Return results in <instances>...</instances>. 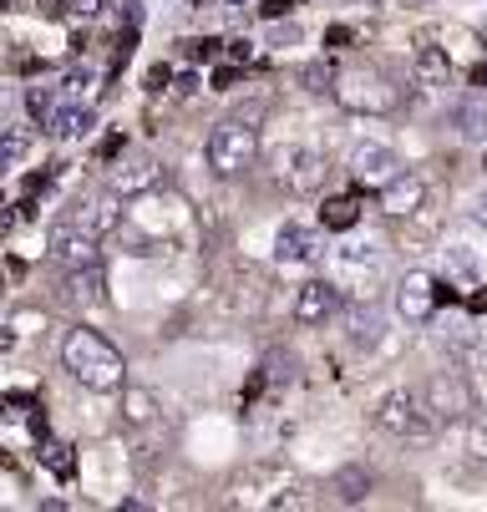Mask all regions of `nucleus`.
Here are the masks:
<instances>
[{
    "label": "nucleus",
    "instance_id": "19",
    "mask_svg": "<svg viewBox=\"0 0 487 512\" xmlns=\"http://www.w3.org/2000/svg\"><path fill=\"white\" fill-rule=\"evenodd\" d=\"M330 497H335L340 507H361V502L371 497V472H366V467H340V472L330 477Z\"/></svg>",
    "mask_w": 487,
    "mask_h": 512
},
{
    "label": "nucleus",
    "instance_id": "39",
    "mask_svg": "<svg viewBox=\"0 0 487 512\" xmlns=\"http://www.w3.org/2000/svg\"><path fill=\"white\" fill-rule=\"evenodd\" d=\"M36 11L41 16H61V0H36Z\"/></svg>",
    "mask_w": 487,
    "mask_h": 512
},
{
    "label": "nucleus",
    "instance_id": "12",
    "mask_svg": "<svg viewBox=\"0 0 487 512\" xmlns=\"http://www.w3.org/2000/svg\"><path fill=\"white\" fill-rule=\"evenodd\" d=\"M422 396H427V406L437 411V421H452V416H467V411H472V391H467V381L452 376V371L437 376V381H427Z\"/></svg>",
    "mask_w": 487,
    "mask_h": 512
},
{
    "label": "nucleus",
    "instance_id": "33",
    "mask_svg": "<svg viewBox=\"0 0 487 512\" xmlns=\"http://www.w3.org/2000/svg\"><path fill=\"white\" fill-rule=\"evenodd\" d=\"M72 6V21H97L102 16V0H66Z\"/></svg>",
    "mask_w": 487,
    "mask_h": 512
},
{
    "label": "nucleus",
    "instance_id": "31",
    "mask_svg": "<svg viewBox=\"0 0 487 512\" xmlns=\"http://www.w3.org/2000/svg\"><path fill=\"white\" fill-rule=\"evenodd\" d=\"M72 447H61V442H46V452H41V462L56 472V477H72V457H66Z\"/></svg>",
    "mask_w": 487,
    "mask_h": 512
},
{
    "label": "nucleus",
    "instance_id": "6",
    "mask_svg": "<svg viewBox=\"0 0 487 512\" xmlns=\"http://www.w3.org/2000/svg\"><path fill=\"white\" fill-rule=\"evenodd\" d=\"M335 97L351 107V112H391L396 107V92L376 77V71H340Z\"/></svg>",
    "mask_w": 487,
    "mask_h": 512
},
{
    "label": "nucleus",
    "instance_id": "40",
    "mask_svg": "<svg viewBox=\"0 0 487 512\" xmlns=\"http://www.w3.org/2000/svg\"><path fill=\"white\" fill-rule=\"evenodd\" d=\"M477 224H482V229H487V198H482V203H477Z\"/></svg>",
    "mask_w": 487,
    "mask_h": 512
},
{
    "label": "nucleus",
    "instance_id": "11",
    "mask_svg": "<svg viewBox=\"0 0 487 512\" xmlns=\"http://www.w3.org/2000/svg\"><path fill=\"white\" fill-rule=\"evenodd\" d=\"M335 310H340V289L330 279H310L295 289V320L300 325H325V320H335Z\"/></svg>",
    "mask_w": 487,
    "mask_h": 512
},
{
    "label": "nucleus",
    "instance_id": "8",
    "mask_svg": "<svg viewBox=\"0 0 487 512\" xmlns=\"http://www.w3.org/2000/svg\"><path fill=\"white\" fill-rule=\"evenodd\" d=\"M274 178H280L290 193H310L325 178V158L315 148H280L274 153Z\"/></svg>",
    "mask_w": 487,
    "mask_h": 512
},
{
    "label": "nucleus",
    "instance_id": "5",
    "mask_svg": "<svg viewBox=\"0 0 487 512\" xmlns=\"http://www.w3.org/2000/svg\"><path fill=\"white\" fill-rule=\"evenodd\" d=\"M442 300H452V289H442L427 269H411V274L396 284V315H401L406 325H427Z\"/></svg>",
    "mask_w": 487,
    "mask_h": 512
},
{
    "label": "nucleus",
    "instance_id": "14",
    "mask_svg": "<svg viewBox=\"0 0 487 512\" xmlns=\"http://www.w3.org/2000/svg\"><path fill=\"white\" fill-rule=\"evenodd\" d=\"M72 305H82V310H97V305H107V274H102V264H82V269H66V289H61Z\"/></svg>",
    "mask_w": 487,
    "mask_h": 512
},
{
    "label": "nucleus",
    "instance_id": "32",
    "mask_svg": "<svg viewBox=\"0 0 487 512\" xmlns=\"http://www.w3.org/2000/svg\"><path fill=\"white\" fill-rule=\"evenodd\" d=\"M340 264L361 269V264H381V254H376V244H345V249H340Z\"/></svg>",
    "mask_w": 487,
    "mask_h": 512
},
{
    "label": "nucleus",
    "instance_id": "15",
    "mask_svg": "<svg viewBox=\"0 0 487 512\" xmlns=\"http://www.w3.org/2000/svg\"><path fill=\"white\" fill-rule=\"evenodd\" d=\"M72 218H77V224H87L92 234H102V239H107V234H117V229H122V193H112V188H107V193H97V198L77 203V213H72Z\"/></svg>",
    "mask_w": 487,
    "mask_h": 512
},
{
    "label": "nucleus",
    "instance_id": "24",
    "mask_svg": "<svg viewBox=\"0 0 487 512\" xmlns=\"http://www.w3.org/2000/svg\"><path fill=\"white\" fill-rule=\"evenodd\" d=\"M300 82H305V92H330L335 97V82H340V66L335 61H310V66H300Z\"/></svg>",
    "mask_w": 487,
    "mask_h": 512
},
{
    "label": "nucleus",
    "instance_id": "17",
    "mask_svg": "<svg viewBox=\"0 0 487 512\" xmlns=\"http://www.w3.org/2000/svg\"><path fill=\"white\" fill-rule=\"evenodd\" d=\"M452 127H457L462 142H487V92L452 102Z\"/></svg>",
    "mask_w": 487,
    "mask_h": 512
},
{
    "label": "nucleus",
    "instance_id": "13",
    "mask_svg": "<svg viewBox=\"0 0 487 512\" xmlns=\"http://www.w3.org/2000/svg\"><path fill=\"white\" fill-rule=\"evenodd\" d=\"M427 203V178H416V173H396L386 188H381V208L391 218H411V213H422Z\"/></svg>",
    "mask_w": 487,
    "mask_h": 512
},
{
    "label": "nucleus",
    "instance_id": "3",
    "mask_svg": "<svg viewBox=\"0 0 487 512\" xmlns=\"http://www.w3.org/2000/svg\"><path fill=\"white\" fill-rule=\"evenodd\" d=\"M203 158H208V168L224 173V178L254 168V158H259V127H254L249 117H224L214 132H208Z\"/></svg>",
    "mask_w": 487,
    "mask_h": 512
},
{
    "label": "nucleus",
    "instance_id": "18",
    "mask_svg": "<svg viewBox=\"0 0 487 512\" xmlns=\"http://www.w3.org/2000/svg\"><path fill=\"white\" fill-rule=\"evenodd\" d=\"M97 127V112L87 107V102H61V112L51 117V137H61V142H77V137H87Z\"/></svg>",
    "mask_w": 487,
    "mask_h": 512
},
{
    "label": "nucleus",
    "instance_id": "26",
    "mask_svg": "<svg viewBox=\"0 0 487 512\" xmlns=\"http://www.w3.org/2000/svg\"><path fill=\"white\" fill-rule=\"evenodd\" d=\"M122 416H127L132 426H148V421L158 416V401H153L148 391H122Z\"/></svg>",
    "mask_w": 487,
    "mask_h": 512
},
{
    "label": "nucleus",
    "instance_id": "27",
    "mask_svg": "<svg viewBox=\"0 0 487 512\" xmlns=\"http://www.w3.org/2000/svg\"><path fill=\"white\" fill-rule=\"evenodd\" d=\"M447 269H452L457 279H467V284L482 279V264H477V254H472L467 244H452V249H447Z\"/></svg>",
    "mask_w": 487,
    "mask_h": 512
},
{
    "label": "nucleus",
    "instance_id": "4",
    "mask_svg": "<svg viewBox=\"0 0 487 512\" xmlns=\"http://www.w3.org/2000/svg\"><path fill=\"white\" fill-rule=\"evenodd\" d=\"M46 254L61 269L102 264V234H92L87 224H77V218H61V224H51V234H46Z\"/></svg>",
    "mask_w": 487,
    "mask_h": 512
},
{
    "label": "nucleus",
    "instance_id": "41",
    "mask_svg": "<svg viewBox=\"0 0 487 512\" xmlns=\"http://www.w3.org/2000/svg\"><path fill=\"white\" fill-rule=\"evenodd\" d=\"M472 310H487V289H482V295H472Z\"/></svg>",
    "mask_w": 487,
    "mask_h": 512
},
{
    "label": "nucleus",
    "instance_id": "34",
    "mask_svg": "<svg viewBox=\"0 0 487 512\" xmlns=\"http://www.w3.org/2000/svg\"><path fill=\"white\" fill-rule=\"evenodd\" d=\"M290 11H295V0H264V6H259L264 21H280V16H290Z\"/></svg>",
    "mask_w": 487,
    "mask_h": 512
},
{
    "label": "nucleus",
    "instance_id": "7",
    "mask_svg": "<svg viewBox=\"0 0 487 512\" xmlns=\"http://www.w3.org/2000/svg\"><path fill=\"white\" fill-rule=\"evenodd\" d=\"M345 168H351V178L361 188H386L401 173V158L386 148V142H356L351 158H345Z\"/></svg>",
    "mask_w": 487,
    "mask_h": 512
},
{
    "label": "nucleus",
    "instance_id": "1",
    "mask_svg": "<svg viewBox=\"0 0 487 512\" xmlns=\"http://www.w3.org/2000/svg\"><path fill=\"white\" fill-rule=\"evenodd\" d=\"M61 365L72 371L87 391H127V360L112 340H102L97 330L87 325H72L61 335Z\"/></svg>",
    "mask_w": 487,
    "mask_h": 512
},
{
    "label": "nucleus",
    "instance_id": "29",
    "mask_svg": "<svg viewBox=\"0 0 487 512\" xmlns=\"http://www.w3.org/2000/svg\"><path fill=\"white\" fill-rule=\"evenodd\" d=\"M467 452H472L477 462H487V416H472V421H467Z\"/></svg>",
    "mask_w": 487,
    "mask_h": 512
},
{
    "label": "nucleus",
    "instance_id": "20",
    "mask_svg": "<svg viewBox=\"0 0 487 512\" xmlns=\"http://www.w3.org/2000/svg\"><path fill=\"white\" fill-rule=\"evenodd\" d=\"M411 66H416V77H422L427 87H447L452 82V56L442 46H416L411 51Z\"/></svg>",
    "mask_w": 487,
    "mask_h": 512
},
{
    "label": "nucleus",
    "instance_id": "10",
    "mask_svg": "<svg viewBox=\"0 0 487 512\" xmlns=\"http://www.w3.org/2000/svg\"><path fill=\"white\" fill-rule=\"evenodd\" d=\"M163 183V168H158V158H148V153H132V158H122L117 168H112V193H122V198H137V193H153Z\"/></svg>",
    "mask_w": 487,
    "mask_h": 512
},
{
    "label": "nucleus",
    "instance_id": "22",
    "mask_svg": "<svg viewBox=\"0 0 487 512\" xmlns=\"http://www.w3.org/2000/svg\"><path fill=\"white\" fill-rule=\"evenodd\" d=\"M356 218H361V203H356L351 193H340V198H325V208H320V224H325V229H335V234L356 229Z\"/></svg>",
    "mask_w": 487,
    "mask_h": 512
},
{
    "label": "nucleus",
    "instance_id": "23",
    "mask_svg": "<svg viewBox=\"0 0 487 512\" xmlns=\"http://www.w3.org/2000/svg\"><path fill=\"white\" fill-rule=\"evenodd\" d=\"M61 87H26V112L41 122V127H51V117L61 112Z\"/></svg>",
    "mask_w": 487,
    "mask_h": 512
},
{
    "label": "nucleus",
    "instance_id": "37",
    "mask_svg": "<svg viewBox=\"0 0 487 512\" xmlns=\"http://www.w3.org/2000/svg\"><path fill=\"white\" fill-rule=\"evenodd\" d=\"M285 41H300V26H280V31H274V46H285Z\"/></svg>",
    "mask_w": 487,
    "mask_h": 512
},
{
    "label": "nucleus",
    "instance_id": "38",
    "mask_svg": "<svg viewBox=\"0 0 487 512\" xmlns=\"http://www.w3.org/2000/svg\"><path fill=\"white\" fill-rule=\"evenodd\" d=\"M193 87H198V77H193V71H188V77H178V87H173V92H178V97H188Z\"/></svg>",
    "mask_w": 487,
    "mask_h": 512
},
{
    "label": "nucleus",
    "instance_id": "28",
    "mask_svg": "<svg viewBox=\"0 0 487 512\" xmlns=\"http://www.w3.org/2000/svg\"><path fill=\"white\" fill-rule=\"evenodd\" d=\"M92 82H97V77H92L87 66H72V71L61 77V97H66V102H87V97H92Z\"/></svg>",
    "mask_w": 487,
    "mask_h": 512
},
{
    "label": "nucleus",
    "instance_id": "36",
    "mask_svg": "<svg viewBox=\"0 0 487 512\" xmlns=\"http://www.w3.org/2000/svg\"><path fill=\"white\" fill-rule=\"evenodd\" d=\"M163 87H168V66H153L148 71V92H163Z\"/></svg>",
    "mask_w": 487,
    "mask_h": 512
},
{
    "label": "nucleus",
    "instance_id": "35",
    "mask_svg": "<svg viewBox=\"0 0 487 512\" xmlns=\"http://www.w3.org/2000/svg\"><path fill=\"white\" fill-rule=\"evenodd\" d=\"M234 82H239V71H234V66H219V71H214V87H219V92H229Z\"/></svg>",
    "mask_w": 487,
    "mask_h": 512
},
{
    "label": "nucleus",
    "instance_id": "16",
    "mask_svg": "<svg viewBox=\"0 0 487 512\" xmlns=\"http://www.w3.org/2000/svg\"><path fill=\"white\" fill-rule=\"evenodd\" d=\"M285 482H290V472H280V467H249V472L234 482V492H239V502H259V507H269L274 492H280Z\"/></svg>",
    "mask_w": 487,
    "mask_h": 512
},
{
    "label": "nucleus",
    "instance_id": "9",
    "mask_svg": "<svg viewBox=\"0 0 487 512\" xmlns=\"http://www.w3.org/2000/svg\"><path fill=\"white\" fill-rule=\"evenodd\" d=\"M274 259H280V264H295V269L320 264V259H325L320 229H310V224H285L280 234H274Z\"/></svg>",
    "mask_w": 487,
    "mask_h": 512
},
{
    "label": "nucleus",
    "instance_id": "2",
    "mask_svg": "<svg viewBox=\"0 0 487 512\" xmlns=\"http://www.w3.org/2000/svg\"><path fill=\"white\" fill-rule=\"evenodd\" d=\"M376 426L386 436H396V442H432L437 436V411L427 406L422 391H411V386H396L376 401Z\"/></svg>",
    "mask_w": 487,
    "mask_h": 512
},
{
    "label": "nucleus",
    "instance_id": "25",
    "mask_svg": "<svg viewBox=\"0 0 487 512\" xmlns=\"http://www.w3.org/2000/svg\"><path fill=\"white\" fill-rule=\"evenodd\" d=\"M26 158H31V127L11 122V127H6V148H0V163H6V168H21Z\"/></svg>",
    "mask_w": 487,
    "mask_h": 512
},
{
    "label": "nucleus",
    "instance_id": "21",
    "mask_svg": "<svg viewBox=\"0 0 487 512\" xmlns=\"http://www.w3.org/2000/svg\"><path fill=\"white\" fill-rule=\"evenodd\" d=\"M345 325H351V330H345L351 350H376V345H381V330H386V315H381V310H356Z\"/></svg>",
    "mask_w": 487,
    "mask_h": 512
},
{
    "label": "nucleus",
    "instance_id": "30",
    "mask_svg": "<svg viewBox=\"0 0 487 512\" xmlns=\"http://www.w3.org/2000/svg\"><path fill=\"white\" fill-rule=\"evenodd\" d=\"M219 46H224V41H214V36H193V41H183V56H188V61H214Z\"/></svg>",
    "mask_w": 487,
    "mask_h": 512
}]
</instances>
